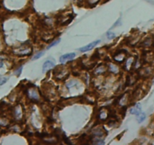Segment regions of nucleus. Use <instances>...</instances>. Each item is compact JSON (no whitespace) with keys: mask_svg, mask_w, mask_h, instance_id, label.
<instances>
[{"mask_svg":"<svg viewBox=\"0 0 154 145\" xmlns=\"http://www.w3.org/2000/svg\"><path fill=\"white\" fill-rule=\"evenodd\" d=\"M75 56H76V54L75 53H66V54H64L60 57V61L61 63H65V62H68V61L72 60L75 57Z\"/></svg>","mask_w":154,"mask_h":145,"instance_id":"obj_1","label":"nucleus"},{"mask_svg":"<svg viewBox=\"0 0 154 145\" xmlns=\"http://www.w3.org/2000/svg\"><path fill=\"white\" fill-rule=\"evenodd\" d=\"M100 42H101L100 40H97V41H95V42H91V43L89 44H87V45H86V46H84V47H81V48H80V49H79V51H81V52H86V51H90V50H92V48H94V47H96L97 44H99Z\"/></svg>","mask_w":154,"mask_h":145,"instance_id":"obj_2","label":"nucleus"},{"mask_svg":"<svg viewBox=\"0 0 154 145\" xmlns=\"http://www.w3.org/2000/svg\"><path fill=\"white\" fill-rule=\"evenodd\" d=\"M130 113L134 115H138L141 113V105L139 103L136 104L134 107H132L130 109Z\"/></svg>","mask_w":154,"mask_h":145,"instance_id":"obj_3","label":"nucleus"},{"mask_svg":"<svg viewBox=\"0 0 154 145\" xmlns=\"http://www.w3.org/2000/svg\"><path fill=\"white\" fill-rule=\"evenodd\" d=\"M54 63L51 61L48 60L47 62H45L43 65V67H42V72H46L47 71L51 69V68H53L54 67Z\"/></svg>","mask_w":154,"mask_h":145,"instance_id":"obj_4","label":"nucleus"},{"mask_svg":"<svg viewBox=\"0 0 154 145\" xmlns=\"http://www.w3.org/2000/svg\"><path fill=\"white\" fill-rule=\"evenodd\" d=\"M145 119H146V114H145V113H142L141 112L138 115H137V120L138 122H139V123L142 122Z\"/></svg>","mask_w":154,"mask_h":145,"instance_id":"obj_5","label":"nucleus"},{"mask_svg":"<svg viewBox=\"0 0 154 145\" xmlns=\"http://www.w3.org/2000/svg\"><path fill=\"white\" fill-rule=\"evenodd\" d=\"M30 96H30V98H32V99H34V100L38 99V96L37 92H36V91L35 90H32V93L30 94Z\"/></svg>","mask_w":154,"mask_h":145,"instance_id":"obj_6","label":"nucleus"},{"mask_svg":"<svg viewBox=\"0 0 154 145\" xmlns=\"http://www.w3.org/2000/svg\"><path fill=\"white\" fill-rule=\"evenodd\" d=\"M44 53V51H40L39 53H38L37 54H36L35 56H34L33 60H38V59H39L40 57H41L42 56H43Z\"/></svg>","mask_w":154,"mask_h":145,"instance_id":"obj_7","label":"nucleus"},{"mask_svg":"<svg viewBox=\"0 0 154 145\" xmlns=\"http://www.w3.org/2000/svg\"><path fill=\"white\" fill-rule=\"evenodd\" d=\"M60 39L56 40V41H54V42H53V43H51V44H50V45H49L48 47H47V49H50V48H51V47H54V46L57 45V44H58L60 43Z\"/></svg>","mask_w":154,"mask_h":145,"instance_id":"obj_8","label":"nucleus"},{"mask_svg":"<svg viewBox=\"0 0 154 145\" xmlns=\"http://www.w3.org/2000/svg\"><path fill=\"white\" fill-rule=\"evenodd\" d=\"M107 37L108 39H113V38H115V34L114 32H111V31H109V32H107Z\"/></svg>","mask_w":154,"mask_h":145,"instance_id":"obj_9","label":"nucleus"},{"mask_svg":"<svg viewBox=\"0 0 154 145\" xmlns=\"http://www.w3.org/2000/svg\"><path fill=\"white\" fill-rule=\"evenodd\" d=\"M92 143L96 144H105V141H104L103 140L98 139V138H96V139L94 140Z\"/></svg>","mask_w":154,"mask_h":145,"instance_id":"obj_10","label":"nucleus"},{"mask_svg":"<svg viewBox=\"0 0 154 145\" xmlns=\"http://www.w3.org/2000/svg\"><path fill=\"white\" fill-rule=\"evenodd\" d=\"M151 43H152V42H151V39H150V38H146L144 42V43H143V45L150 46V44H151Z\"/></svg>","mask_w":154,"mask_h":145,"instance_id":"obj_11","label":"nucleus"},{"mask_svg":"<svg viewBox=\"0 0 154 145\" xmlns=\"http://www.w3.org/2000/svg\"><path fill=\"white\" fill-rule=\"evenodd\" d=\"M62 137H63V140H64V141H65V142H66V144H71V141H69V140L67 138V137H66V135H65V134H63V135H62Z\"/></svg>","mask_w":154,"mask_h":145,"instance_id":"obj_12","label":"nucleus"},{"mask_svg":"<svg viewBox=\"0 0 154 145\" xmlns=\"http://www.w3.org/2000/svg\"><path fill=\"white\" fill-rule=\"evenodd\" d=\"M7 81H8V79L6 78V77H4V78H2V79L0 80V86H2V85H3L4 83H5V82Z\"/></svg>","mask_w":154,"mask_h":145,"instance_id":"obj_13","label":"nucleus"},{"mask_svg":"<svg viewBox=\"0 0 154 145\" xmlns=\"http://www.w3.org/2000/svg\"><path fill=\"white\" fill-rule=\"evenodd\" d=\"M22 69H23V67H21V68H19L18 70H17V73H16V75H17V76H20V75H21V72H22Z\"/></svg>","mask_w":154,"mask_h":145,"instance_id":"obj_14","label":"nucleus"},{"mask_svg":"<svg viewBox=\"0 0 154 145\" xmlns=\"http://www.w3.org/2000/svg\"><path fill=\"white\" fill-rule=\"evenodd\" d=\"M120 21H121V20H120V19H119L118 21H116V23H115V25H114V26H113V27H112V28H114V27H117V26H118V25H119L118 23H120Z\"/></svg>","mask_w":154,"mask_h":145,"instance_id":"obj_15","label":"nucleus"},{"mask_svg":"<svg viewBox=\"0 0 154 145\" xmlns=\"http://www.w3.org/2000/svg\"><path fill=\"white\" fill-rule=\"evenodd\" d=\"M153 83H154V80H153Z\"/></svg>","mask_w":154,"mask_h":145,"instance_id":"obj_16","label":"nucleus"}]
</instances>
